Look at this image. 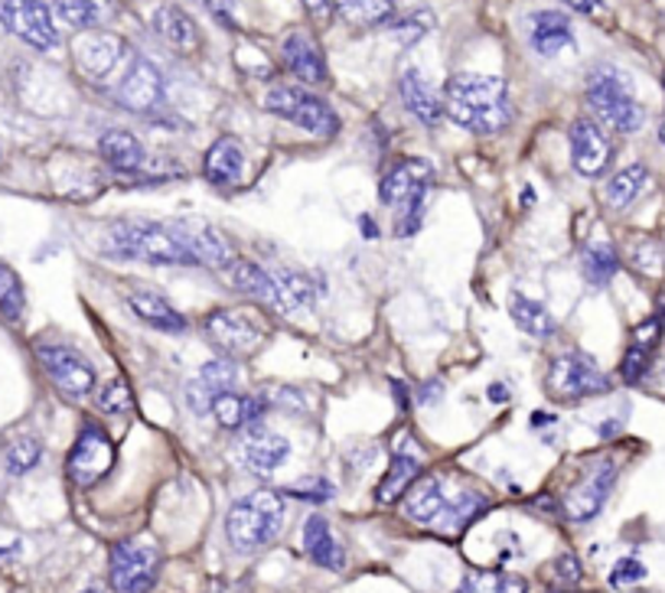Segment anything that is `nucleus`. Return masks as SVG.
Listing matches in <instances>:
<instances>
[{"mask_svg": "<svg viewBox=\"0 0 665 593\" xmlns=\"http://www.w3.org/2000/svg\"><path fill=\"white\" fill-rule=\"evenodd\" d=\"M443 115L473 134H496L512 118L509 88L499 75L460 72L443 88Z\"/></svg>", "mask_w": 665, "mask_h": 593, "instance_id": "1", "label": "nucleus"}, {"mask_svg": "<svg viewBox=\"0 0 665 593\" xmlns=\"http://www.w3.org/2000/svg\"><path fill=\"white\" fill-rule=\"evenodd\" d=\"M102 251L141 264L197 268V258L183 245L174 222H115L105 235Z\"/></svg>", "mask_w": 665, "mask_h": 593, "instance_id": "2", "label": "nucleus"}, {"mask_svg": "<svg viewBox=\"0 0 665 593\" xmlns=\"http://www.w3.org/2000/svg\"><path fill=\"white\" fill-rule=\"evenodd\" d=\"M284 515H287L284 496L274 489H254V493L241 496L225 515L228 545L241 555L268 548L281 535Z\"/></svg>", "mask_w": 665, "mask_h": 593, "instance_id": "3", "label": "nucleus"}, {"mask_svg": "<svg viewBox=\"0 0 665 593\" xmlns=\"http://www.w3.org/2000/svg\"><path fill=\"white\" fill-rule=\"evenodd\" d=\"M587 105L591 111L620 134H637L646 124V108L637 102L633 82L617 66H597L587 75Z\"/></svg>", "mask_w": 665, "mask_h": 593, "instance_id": "4", "label": "nucleus"}, {"mask_svg": "<svg viewBox=\"0 0 665 593\" xmlns=\"http://www.w3.org/2000/svg\"><path fill=\"white\" fill-rule=\"evenodd\" d=\"M264 108L313 138H333L340 131L336 111L320 95H313L300 85H274L264 95Z\"/></svg>", "mask_w": 665, "mask_h": 593, "instance_id": "5", "label": "nucleus"}, {"mask_svg": "<svg viewBox=\"0 0 665 593\" xmlns=\"http://www.w3.org/2000/svg\"><path fill=\"white\" fill-rule=\"evenodd\" d=\"M161 574V548L147 538H128L111 548L115 593H151Z\"/></svg>", "mask_w": 665, "mask_h": 593, "instance_id": "6", "label": "nucleus"}, {"mask_svg": "<svg viewBox=\"0 0 665 593\" xmlns=\"http://www.w3.org/2000/svg\"><path fill=\"white\" fill-rule=\"evenodd\" d=\"M206 336L228 356H248L268 340V323L248 307H225L206 317Z\"/></svg>", "mask_w": 665, "mask_h": 593, "instance_id": "7", "label": "nucleus"}, {"mask_svg": "<svg viewBox=\"0 0 665 593\" xmlns=\"http://www.w3.org/2000/svg\"><path fill=\"white\" fill-rule=\"evenodd\" d=\"M548 392L561 401H581V398L607 395L610 392V379L601 372V366L578 353V349H568L561 353L555 363H551V372H548Z\"/></svg>", "mask_w": 665, "mask_h": 593, "instance_id": "8", "label": "nucleus"}, {"mask_svg": "<svg viewBox=\"0 0 665 593\" xmlns=\"http://www.w3.org/2000/svg\"><path fill=\"white\" fill-rule=\"evenodd\" d=\"M115 466V443L108 440V434L95 424H85L69 450V460H66V473L75 486L88 489L95 486L98 479L108 476V470Z\"/></svg>", "mask_w": 665, "mask_h": 593, "instance_id": "9", "label": "nucleus"}, {"mask_svg": "<svg viewBox=\"0 0 665 593\" xmlns=\"http://www.w3.org/2000/svg\"><path fill=\"white\" fill-rule=\"evenodd\" d=\"M0 23L26 46L49 52L59 46L52 10L43 0H0Z\"/></svg>", "mask_w": 665, "mask_h": 593, "instance_id": "10", "label": "nucleus"}, {"mask_svg": "<svg viewBox=\"0 0 665 593\" xmlns=\"http://www.w3.org/2000/svg\"><path fill=\"white\" fill-rule=\"evenodd\" d=\"M128 56V43L108 29H85L75 43H72V59L75 69L88 79V82H108L111 72L124 62Z\"/></svg>", "mask_w": 665, "mask_h": 593, "instance_id": "11", "label": "nucleus"}, {"mask_svg": "<svg viewBox=\"0 0 665 593\" xmlns=\"http://www.w3.org/2000/svg\"><path fill=\"white\" fill-rule=\"evenodd\" d=\"M36 359L49 382L66 398H85L95 389V369L69 346H36Z\"/></svg>", "mask_w": 665, "mask_h": 593, "instance_id": "12", "label": "nucleus"}, {"mask_svg": "<svg viewBox=\"0 0 665 593\" xmlns=\"http://www.w3.org/2000/svg\"><path fill=\"white\" fill-rule=\"evenodd\" d=\"M115 98L121 108L134 111V115H151L161 102H164V75L161 69L144 59V56H134L115 88Z\"/></svg>", "mask_w": 665, "mask_h": 593, "instance_id": "13", "label": "nucleus"}, {"mask_svg": "<svg viewBox=\"0 0 665 593\" xmlns=\"http://www.w3.org/2000/svg\"><path fill=\"white\" fill-rule=\"evenodd\" d=\"M614 161V144L604 128L591 118H578L571 124V164L581 177H601Z\"/></svg>", "mask_w": 665, "mask_h": 593, "instance_id": "14", "label": "nucleus"}, {"mask_svg": "<svg viewBox=\"0 0 665 593\" xmlns=\"http://www.w3.org/2000/svg\"><path fill=\"white\" fill-rule=\"evenodd\" d=\"M614 483H617V466L614 463H601L594 473H587L561 502L565 515L571 522H591L594 515H601V509L607 506L610 493H614Z\"/></svg>", "mask_w": 665, "mask_h": 593, "instance_id": "15", "label": "nucleus"}, {"mask_svg": "<svg viewBox=\"0 0 665 593\" xmlns=\"http://www.w3.org/2000/svg\"><path fill=\"white\" fill-rule=\"evenodd\" d=\"M238 456H241V466L251 473V476H274L287 460H290V440L274 434V430H264V427H254L241 447H238Z\"/></svg>", "mask_w": 665, "mask_h": 593, "instance_id": "16", "label": "nucleus"}, {"mask_svg": "<svg viewBox=\"0 0 665 593\" xmlns=\"http://www.w3.org/2000/svg\"><path fill=\"white\" fill-rule=\"evenodd\" d=\"M177 225V232H180V238H183V245L190 248V254L197 258V264H206V268H216V271H228V264L238 258L235 254V248H231V241H228V235L222 232V228H216V225H210V222H174Z\"/></svg>", "mask_w": 665, "mask_h": 593, "instance_id": "17", "label": "nucleus"}, {"mask_svg": "<svg viewBox=\"0 0 665 593\" xmlns=\"http://www.w3.org/2000/svg\"><path fill=\"white\" fill-rule=\"evenodd\" d=\"M281 59H284V69L290 75H297L300 82L307 85H323L330 75H326V59H323V49L317 46V39L304 29H294L284 36L281 43Z\"/></svg>", "mask_w": 665, "mask_h": 593, "instance_id": "18", "label": "nucleus"}, {"mask_svg": "<svg viewBox=\"0 0 665 593\" xmlns=\"http://www.w3.org/2000/svg\"><path fill=\"white\" fill-rule=\"evenodd\" d=\"M421 470H425V460H421V453H418V443H415L412 437H405V443L392 453V463H389L385 479H382L379 489H376V502H379V506L399 502V499L421 479Z\"/></svg>", "mask_w": 665, "mask_h": 593, "instance_id": "19", "label": "nucleus"}, {"mask_svg": "<svg viewBox=\"0 0 665 593\" xmlns=\"http://www.w3.org/2000/svg\"><path fill=\"white\" fill-rule=\"evenodd\" d=\"M235 382H238V366L231 359H213L206 363L193 382H187V404L193 414H210L213 411V401L225 392H235Z\"/></svg>", "mask_w": 665, "mask_h": 593, "instance_id": "20", "label": "nucleus"}, {"mask_svg": "<svg viewBox=\"0 0 665 593\" xmlns=\"http://www.w3.org/2000/svg\"><path fill=\"white\" fill-rule=\"evenodd\" d=\"M421 190H431V164H425V161H402L399 167H392L382 177L379 202L389 205V209H399L402 202H408Z\"/></svg>", "mask_w": 665, "mask_h": 593, "instance_id": "21", "label": "nucleus"}, {"mask_svg": "<svg viewBox=\"0 0 665 593\" xmlns=\"http://www.w3.org/2000/svg\"><path fill=\"white\" fill-rule=\"evenodd\" d=\"M450 506V493L438 476H421L408 493H405V515L418 525H431L438 529L441 519L447 515Z\"/></svg>", "mask_w": 665, "mask_h": 593, "instance_id": "22", "label": "nucleus"}, {"mask_svg": "<svg viewBox=\"0 0 665 593\" xmlns=\"http://www.w3.org/2000/svg\"><path fill=\"white\" fill-rule=\"evenodd\" d=\"M529 43L538 56H558L565 46L574 43V29L568 13L561 10H538L529 16Z\"/></svg>", "mask_w": 665, "mask_h": 593, "instance_id": "23", "label": "nucleus"}, {"mask_svg": "<svg viewBox=\"0 0 665 593\" xmlns=\"http://www.w3.org/2000/svg\"><path fill=\"white\" fill-rule=\"evenodd\" d=\"M151 26L157 29V36L177 49V52H197L200 49V29H197V20L183 10V7H174V3H164L154 10L151 16Z\"/></svg>", "mask_w": 665, "mask_h": 593, "instance_id": "24", "label": "nucleus"}, {"mask_svg": "<svg viewBox=\"0 0 665 593\" xmlns=\"http://www.w3.org/2000/svg\"><path fill=\"white\" fill-rule=\"evenodd\" d=\"M399 88H402L405 108H408L425 128H438V121L443 118V98L435 92V85L425 79V72H421V69H405Z\"/></svg>", "mask_w": 665, "mask_h": 593, "instance_id": "25", "label": "nucleus"}, {"mask_svg": "<svg viewBox=\"0 0 665 593\" xmlns=\"http://www.w3.org/2000/svg\"><path fill=\"white\" fill-rule=\"evenodd\" d=\"M317 300V284L307 274L297 271H274L271 274V297L268 307H274L277 313H297L307 310Z\"/></svg>", "mask_w": 665, "mask_h": 593, "instance_id": "26", "label": "nucleus"}, {"mask_svg": "<svg viewBox=\"0 0 665 593\" xmlns=\"http://www.w3.org/2000/svg\"><path fill=\"white\" fill-rule=\"evenodd\" d=\"M304 552L313 565L326 568V571H343L346 568V552L343 545L333 538L330 522L323 515H310L304 522Z\"/></svg>", "mask_w": 665, "mask_h": 593, "instance_id": "27", "label": "nucleus"}, {"mask_svg": "<svg viewBox=\"0 0 665 593\" xmlns=\"http://www.w3.org/2000/svg\"><path fill=\"white\" fill-rule=\"evenodd\" d=\"M131 310L138 313L141 323H147L151 330H161V333H187V317L161 294H131L128 297Z\"/></svg>", "mask_w": 665, "mask_h": 593, "instance_id": "28", "label": "nucleus"}, {"mask_svg": "<svg viewBox=\"0 0 665 593\" xmlns=\"http://www.w3.org/2000/svg\"><path fill=\"white\" fill-rule=\"evenodd\" d=\"M245 170V151L235 138H219L203 164V174L213 187H238Z\"/></svg>", "mask_w": 665, "mask_h": 593, "instance_id": "29", "label": "nucleus"}, {"mask_svg": "<svg viewBox=\"0 0 665 593\" xmlns=\"http://www.w3.org/2000/svg\"><path fill=\"white\" fill-rule=\"evenodd\" d=\"M98 154L108 167L121 170V174H131V170H141L144 164V147L141 141L124 131V128H111L98 138Z\"/></svg>", "mask_w": 665, "mask_h": 593, "instance_id": "30", "label": "nucleus"}, {"mask_svg": "<svg viewBox=\"0 0 665 593\" xmlns=\"http://www.w3.org/2000/svg\"><path fill=\"white\" fill-rule=\"evenodd\" d=\"M52 7H56L59 20H66L69 26H75L82 33L102 29L118 10L115 0H52Z\"/></svg>", "mask_w": 665, "mask_h": 593, "instance_id": "31", "label": "nucleus"}, {"mask_svg": "<svg viewBox=\"0 0 665 593\" xmlns=\"http://www.w3.org/2000/svg\"><path fill=\"white\" fill-rule=\"evenodd\" d=\"M509 317H512V323H515L522 333H529V336H535V340H548V336L558 330V323H555V317L548 313V307L538 304V300H532V297H525V294H512V297H509Z\"/></svg>", "mask_w": 665, "mask_h": 593, "instance_id": "32", "label": "nucleus"}, {"mask_svg": "<svg viewBox=\"0 0 665 593\" xmlns=\"http://www.w3.org/2000/svg\"><path fill=\"white\" fill-rule=\"evenodd\" d=\"M646 187H650V170L643 167V164H630V167H624L620 174H614L610 180H607V187H604V202L610 205V209H630L637 199L646 193Z\"/></svg>", "mask_w": 665, "mask_h": 593, "instance_id": "33", "label": "nucleus"}, {"mask_svg": "<svg viewBox=\"0 0 665 593\" xmlns=\"http://www.w3.org/2000/svg\"><path fill=\"white\" fill-rule=\"evenodd\" d=\"M225 281L245 297H254V300H264V304L271 297V271H264L261 264H254L248 258H235L228 264V271H225Z\"/></svg>", "mask_w": 665, "mask_h": 593, "instance_id": "34", "label": "nucleus"}, {"mask_svg": "<svg viewBox=\"0 0 665 593\" xmlns=\"http://www.w3.org/2000/svg\"><path fill=\"white\" fill-rule=\"evenodd\" d=\"M581 271L584 277L594 284V287H604L617 277L620 271V254L610 241H591L584 251H581Z\"/></svg>", "mask_w": 665, "mask_h": 593, "instance_id": "35", "label": "nucleus"}, {"mask_svg": "<svg viewBox=\"0 0 665 593\" xmlns=\"http://www.w3.org/2000/svg\"><path fill=\"white\" fill-rule=\"evenodd\" d=\"M333 7L353 23H382L392 20L395 0H333Z\"/></svg>", "mask_w": 665, "mask_h": 593, "instance_id": "36", "label": "nucleus"}, {"mask_svg": "<svg viewBox=\"0 0 665 593\" xmlns=\"http://www.w3.org/2000/svg\"><path fill=\"white\" fill-rule=\"evenodd\" d=\"M39 460H43V443H39L36 437H16V440L7 447V470H10L13 476L29 473Z\"/></svg>", "mask_w": 665, "mask_h": 593, "instance_id": "37", "label": "nucleus"}, {"mask_svg": "<svg viewBox=\"0 0 665 593\" xmlns=\"http://www.w3.org/2000/svg\"><path fill=\"white\" fill-rule=\"evenodd\" d=\"M460 593H525V581L509 574H473Z\"/></svg>", "mask_w": 665, "mask_h": 593, "instance_id": "38", "label": "nucleus"}, {"mask_svg": "<svg viewBox=\"0 0 665 593\" xmlns=\"http://www.w3.org/2000/svg\"><path fill=\"white\" fill-rule=\"evenodd\" d=\"M0 310L7 320H16L23 313V284L7 264H0Z\"/></svg>", "mask_w": 665, "mask_h": 593, "instance_id": "39", "label": "nucleus"}, {"mask_svg": "<svg viewBox=\"0 0 665 593\" xmlns=\"http://www.w3.org/2000/svg\"><path fill=\"white\" fill-rule=\"evenodd\" d=\"M98 407H102L105 414H128V411H134V392H131V386H128L124 379L108 382V386L98 392Z\"/></svg>", "mask_w": 665, "mask_h": 593, "instance_id": "40", "label": "nucleus"}, {"mask_svg": "<svg viewBox=\"0 0 665 593\" xmlns=\"http://www.w3.org/2000/svg\"><path fill=\"white\" fill-rule=\"evenodd\" d=\"M210 414L219 420V427H225V430L245 427V398L238 395V392H225V395L213 401V411H210Z\"/></svg>", "mask_w": 665, "mask_h": 593, "instance_id": "41", "label": "nucleus"}, {"mask_svg": "<svg viewBox=\"0 0 665 593\" xmlns=\"http://www.w3.org/2000/svg\"><path fill=\"white\" fill-rule=\"evenodd\" d=\"M425 209H428V190H421V193H415V197L408 199V202H402V205H399V222H395V232H399L402 238L415 235V232L421 228Z\"/></svg>", "mask_w": 665, "mask_h": 593, "instance_id": "42", "label": "nucleus"}, {"mask_svg": "<svg viewBox=\"0 0 665 593\" xmlns=\"http://www.w3.org/2000/svg\"><path fill=\"white\" fill-rule=\"evenodd\" d=\"M633 264L643 271V274H663V251L656 241H640L633 245Z\"/></svg>", "mask_w": 665, "mask_h": 593, "instance_id": "43", "label": "nucleus"}, {"mask_svg": "<svg viewBox=\"0 0 665 593\" xmlns=\"http://www.w3.org/2000/svg\"><path fill=\"white\" fill-rule=\"evenodd\" d=\"M643 578H646V568H643L637 558H620V561L614 565L610 584H614V588H633V584H640Z\"/></svg>", "mask_w": 665, "mask_h": 593, "instance_id": "44", "label": "nucleus"}, {"mask_svg": "<svg viewBox=\"0 0 665 593\" xmlns=\"http://www.w3.org/2000/svg\"><path fill=\"white\" fill-rule=\"evenodd\" d=\"M555 578H558V584H565V588H574V584H581V565H578V558L574 555H561L558 561H555Z\"/></svg>", "mask_w": 665, "mask_h": 593, "instance_id": "45", "label": "nucleus"}, {"mask_svg": "<svg viewBox=\"0 0 665 593\" xmlns=\"http://www.w3.org/2000/svg\"><path fill=\"white\" fill-rule=\"evenodd\" d=\"M213 16H219L225 26H238V3L235 0H206Z\"/></svg>", "mask_w": 665, "mask_h": 593, "instance_id": "46", "label": "nucleus"}, {"mask_svg": "<svg viewBox=\"0 0 665 593\" xmlns=\"http://www.w3.org/2000/svg\"><path fill=\"white\" fill-rule=\"evenodd\" d=\"M304 7L310 10V16L317 23H330L333 20V0H304Z\"/></svg>", "mask_w": 665, "mask_h": 593, "instance_id": "47", "label": "nucleus"}, {"mask_svg": "<svg viewBox=\"0 0 665 593\" xmlns=\"http://www.w3.org/2000/svg\"><path fill=\"white\" fill-rule=\"evenodd\" d=\"M443 386L441 382H428L425 389H421V404H435V398H441Z\"/></svg>", "mask_w": 665, "mask_h": 593, "instance_id": "48", "label": "nucleus"}, {"mask_svg": "<svg viewBox=\"0 0 665 593\" xmlns=\"http://www.w3.org/2000/svg\"><path fill=\"white\" fill-rule=\"evenodd\" d=\"M489 398H492L496 404H502V401L509 398V392H506V386H489Z\"/></svg>", "mask_w": 665, "mask_h": 593, "instance_id": "49", "label": "nucleus"}, {"mask_svg": "<svg viewBox=\"0 0 665 593\" xmlns=\"http://www.w3.org/2000/svg\"><path fill=\"white\" fill-rule=\"evenodd\" d=\"M601 434H604V437H610V434H617V420H607V424H604V430H601Z\"/></svg>", "mask_w": 665, "mask_h": 593, "instance_id": "50", "label": "nucleus"}, {"mask_svg": "<svg viewBox=\"0 0 665 593\" xmlns=\"http://www.w3.org/2000/svg\"><path fill=\"white\" fill-rule=\"evenodd\" d=\"M82 593H108V591H105V588H98V584H95V588H85V591H82Z\"/></svg>", "mask_w": 665, "mask_h": 593, "instance_id": "51", "label": "nucleus"}, {"mask_svg": "<svg viewBox=\"0 0 665 593\" xmlns=\"http://www.w3.org/2000/svg\"><path fill=\"white\" fill-rule=\"evenodd\" d=\"M660 138H663V144H665V124H663V128H660Z\"/></svg>", "mask_w": 665, "mask_h": 593, "instance_id": "52", "label": "nucleus"}, {"mask_svg": "<svg viewBox=\"0 0 665 593\" xmlns=\"http://www.w3.org/2000/svg\"><path fill=\"white\" fill-rule=\"evenodd\" d=\"M663 376H665V353H663Z\"/></svg>", "mask_w": 665, "mask_h": 593, "instance_id": "53", "label": "nucleus"}]
</instances>
